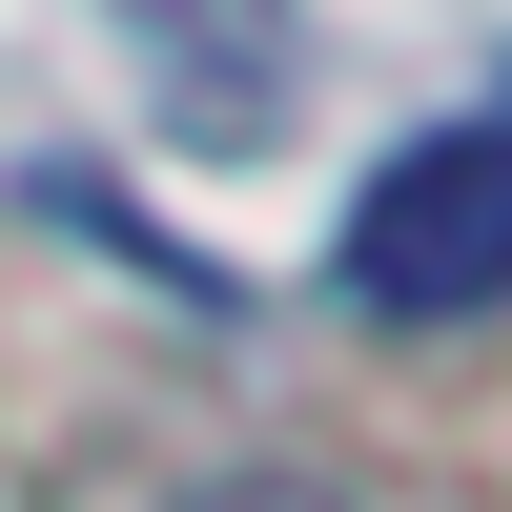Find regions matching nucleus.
<instances>
[{
	"mask_svg": "<svg viewBox=\"0 0 512 512\" xmlns=\"http://www.w3.org/2000/svg\"><path fill=\"white\" fill-rule=\"evenodd\" d=\"M492 123H512V103H492Z\"/></svg>",
	"mask_w": 512,
	"mask_h": 512,
	"instance_id": "obj_3",
	"label": "nucleus"
},
{
	"mask_svg": "<svg viewBox=\"0 0 512 512\" xmlns=\"http://www.w3.org/2000/svg\"><path fill=\"white\" fill-rule=\"evenodd\" d=\"M205 512H349V492H308V472H226Z\"/></svg>",
	"mask_w": 512,
	"mask_h": 512,
	"instance_id": "obj_2",
	"label": "nucleus"
},
{
	"mask_svg": "<svg viewBox=\"0 0 512 512\" xmlns=\"http://www.w3.org/2000/svg\"><path fill=\"white\" fill-rule=\"evenodd\" d=\"M369 328H492L512 308V123H431L349 185V246H328Z\"/></svg>",
	"mask_w": 512,
	"mask_h": 512,
	"instance_id": "obj_1",
	"label": "nucleus"
}]
</instances>
